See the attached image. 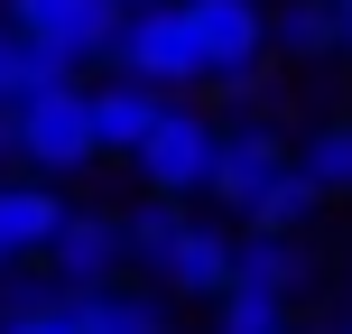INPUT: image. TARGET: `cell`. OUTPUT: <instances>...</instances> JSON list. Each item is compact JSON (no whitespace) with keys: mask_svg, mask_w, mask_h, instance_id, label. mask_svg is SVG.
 <instances>
[{"mask_svg":"<svg viewBox=\"0 0 352 334\" xmlns=\"http://www.w3.org/2000/svg\"><path fill=\"white\" fill-rule=\"evenodd\" d=\"M130 279L186 306H223L241 288V232L195 205H130Z\"/></svg>","mask_w":352,"mask_h":334,"instance_id":"6da1fadb","label":"cell"},{"mask_svg":"<svg viewBox=\"0 0 352 334\" xmlns=\"http://www.w3.org/2000/svg\"><path fill=\"white\" fill-rule=\"evenodd\" d=\"M0 158H10L19 176L74 186V176L102 158V130H93V84H56L47 103L10 112V121H0Z\"/></svg>","mask_w":352,"mask_h":334,"instance_id":"7a4b0ae2","label":"cell"},{"mask_svg":"<svg viewBox=\"0 0 352 334\" xmlns=\"http://www.w3.org/2000/svg\"><path fill=\"white\" fill-rule=\"evenodd\" d=\"M223 112L213 103H167L158 140L130 158L140 176V205H213V176H223Z\"/></svg>","mask_w":352,"mask_h":334,"instance_id":"3957f363","label":"cell"},{"mask_svg":"<svg viewBox=\"0 0 352 334\" xmlns=\"http://www.w3.org/2000/svg\"><path fill=\"white\" fill-rule=\"evenodd\" d=\"M111 74H130V84L167 93V103H204V93H213V56H204V37H195L186 0H176V10H140V19H130V37H121V56H111Z\"/></svg>","mask_w":352,"mask_h":334,"instance_id":"277c9868","label":"cell"},{"mask_svg":"<svg viewBox=\"0 0 352 334\" xmlns=\"http://www.w3.org/2000/svg\"><path fill=\"white\" fill-rule=\"evenodd\" d=\"M287 176H297V130H287L278 112H241V121L223 130V176H213V205L250 232Z\"/></svg>","mask_w":352,"mask_h":334,"instance_id":"5b68a950","label":"cell"},{"mask_svg":"<svg viewBox=\"0 0 352 334\" xmlns=\"http://www.w3.org/2000/svg\"><path fill=\"white\" fill-rule=\"evenodd\" d=\"M0 10H10V28L28 37V47H56L74 74H93V65L111 74V56H121V37H130L121 0H0Z\"/></svg>","mask_w":352,"mask_h":334,"instance_id":"8992f818","label":"cell"},{"mask_svg":"<svg viewBox=\"0 0 352 334\" xmlns=\"http://www.w3.org/2000/svg\"><path fill=\"white\" fill-rule=\"evenodd\" d=\"M37 279H47L56 298H102V288H121V279H130V213L74 205L65 242H56V260L37 269Z\"/></svg>","mask_w":352,"mask_h":334,"instance_id":"52a82bcc","label":"cell"},{"mask_svg":"<svg viewBox=\"0 0 352 334\" xmlns=\"http://www.w3.org/2000/svg\"><path fill=\"white\" fill-rule=\"evenodd\" d=\"M65 223H74V195L65 186H47V176H0V251L10 260H28V269H47L56 260V242H65Z\"/></svg>","mask_w":352,"mask_h":334,"instance_id":"ba28073f","label":"cell"},{"mask_svg":"<svg viewBox=\"0 0 352 334\" xmlns=\"http://www.w3.org/2000/svg\"><path fill=\"white\" fill-rule=\"evenodd\" d=\"M186 19H195V37H204V56H213V84L223 74H260L269 56V0H186Z\"/></svg>","mask_w":352,"mask_h":334,"instance_id":"9c48e42d","label":"cell"},{"mask_svg":"<svg viewBox=\"0 0 352 334\" xmlns=\"http://www.w3.org/2000/svg\"><path fill=\"white\" fill-rule=\"evenodd\" d=\"M167 121V93L130 84V74H93V130H102V158H140Z\"/></svg>","mask_w":352,"mask_h":334,"instance_id":"30bf717a","label":"cell"},{"mask_svg":"<svg viewBox=\"0 0 352 334\" xmlns=\"http://www.w3.org/2000/svg\"><path fill=\"white\" fill-rule=\"evenodd\" d=\"M269 47H278V65H324V56H343V10L334 0H269Z\"/></svg>","mask_w":352,"mask_h":334,"instance_id":"8fae6325","label":"cell"},{"mask_svg":"<svg viewBox=\"0 0 352 334\" xmlns=\"http://www.w3.org/2000/svg\"><path fill=\"white\" fill-rule=\"evenodd\" d=\"M241 288L306 298V288H316V242H287V232H241Z\"/></svg>","mask_w":352,"mask_h":334,"instance_id":"7c38bea8","label":"cell"},{"mask_svg":"<svg viewBox=\"0 0 352 334\" xmlns=\"http://www.w3.org/2000/svg\"><path fill=\"white\" fill-rule=\"evenodd\" d=\"M56 84H93V74H74L56 47H28V37H10V47H0V121H10V112H28V103H47Z\"/></svg>","mask_w":352,"mask_h":334,"instance_id":"4fadbf2b","label":"cell"},{"mask_svg":"<svg viewBox=\"0 0 352 334\" xmlns=\"http://www.w3.org/2000/svg\"><path fill=\"white\" fill-rule=\"evenodd\" d=\"M297 167L316 176L324 205H352V112H324V121L297 130Z\"/></svg>","mask_w":352,"mask_h":334,"instance_id":"5bb4252c","label":"cell"},{"mask_svg":"<svg viewBox=\"0 0 352 334\" xmlns=\"http://www.w3.org/2000/svg\"><path fill=\"white\" fill-rule=\"evenodd\" d=\"M213 334H306L297 298H269V288H232L213 306Z\"/></svg>","mask_w":352,"mask_h":334,"instance_id":"9a60e30c","label":"cell"},{"mask_svg":"<svg viewBox=\"0 0 352 334\" xmlns=\"http://www.w3.org/2000/svg\"><path fill=\"white\" fill-rule=\"evenodd\" d=\"M0 334H84V306L56 288H10L0 298Z\"/></svg>","mask_w":352,"mask_h":334,"instance_id":"2e32d148","label":"cell"},{"mask_svg":"<svg viewBox=\"0 0 352 334\" xmlns=\"http://www.w3.org/2000/svg\"><path fill=\"white\" fill-rule=\"evenodd\" d=\"M121 10H130V19H140V10H176V0H121Z\"/></svg>","mask_w":352,"mask_h":334,"instance_id":"e0dca14e","label":"cell"},{"mask_svg":"<svg viewBox=\"0 0 352 334\" xmlns=\"http://www.w3.org/2000/svg\"><path fill=\"white\" fill-rule=\"evenodd\" d=\"M10 269H19V260H10V251H0V298H10Z\"/></svg>","mask_w":352,"mask_h":334,"instance_id":"ac0fdd59","label":"cell"},{"mask_svg":"<svg viewBox=\"0 0 352 334\" xmlns=\"http://www.w3.org/2000/svg\"><path fill=\"white\" fill-rule=\"evenodd\" d=\"M316 334H352V316H334V325H316Z\"/></svg>","mask_w":352,"mask_h":334,"instance_id":"d6986e66","label":"cell"},{"mask_svg":"<svg viewBox=\"0 0 352 334\" xmlns=\"http://www.w3.org/2000/svg\"><path fill=\"white\" fill-rule=\"evenodd\" d=\"M10 37H19V28H10V10H0V47H10Z\"/></svg>","mask_w":352,"mask_h":334,"instance_id":"ffe728a7","label":"cell"},{"mask_svg":"<svg viewBox=\"0 0 352 334\" xmlns=\"http://www.w3.org/2000/svg\"><path fill=\"white\" fill-rule=\"evenodd\" d=\"M343 56H352V10H343Z\"/></svg>","mask_w":352,"mask_h":334,"instance_id":"44dd1931","label":"cell"},{"mask_svg":"<svg viewBox=\"0 0 352 334\" xmlns=\"http://www.w3.org/2000/svg\"><path fill=\"white\" fill-rule=\"evenodd\" d=\"M334 10H352V0H334Z\"/></svg>","mask_w":352,"mask_h":334,"instance_id":"7402d4cb","label":"cell"}]
</instances>
